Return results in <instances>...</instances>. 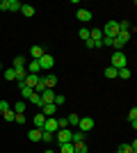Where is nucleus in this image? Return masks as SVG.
Instances as JSON below:
<instances>
[{
	"instance_id": "bb28decb",
	"label": "nucleus",
	"mask_w": 137,
	"mask_h": 153,
	"mask_svg": "<svg viewBox=\"0 0 137 153\" xmlns=\"http://www.w3.org/2000/svg\"><path fill=\"white\" fill-rule=\"evenodd\" d=\"M78 37L82 39V41H87V39H89V27H80V30H78Z\"/></svg>"
},
{
	"instance_id": "2eb2a0df",
	"label": "nucleus",
	"mask_w": 137,
	"mask_h": 153,
	"mask_svg": "<svg viewBox=\"0 0 137 153\" xmlns=\"http://www.w3.org/2000/svg\"><path fill=\"white\" fill-rule=\"evenodd\" d=\"M87 133H82V130H76V133H71V144H78V142H85Z\"/></svg>"
},
{
	"instance_id": "dca6fc26",
	"label": "nucleus",
	"mask_w": 137,
	"mask_h": 153,
	"mask_svg": "<svg viewBox=\"0 0 137 153\" xmlns=\"http://www.w3.org/2000/svg\"><path fill=\"white\" fill-rule=\"evenodd\" d=\"M39 71H41V66H39V59H32V62L27 64V73H34V76H39Z\"/></svg>"
},
{
	"instance_id": "f3484780",
	"label": "nucleus",
	"mask_w": 137,
	"mask_h": 153,
	"mask_svg": "<svg viewBox=\"0 0 137 153\" xmlns=\"http://www.w3.org/2000/svg\"><path fill=\"white\" fill-rule=\"evenodd\" d=\"M27 140L30 142H41V130L39 128H32V130L27 133Z\"/></svg>"
},
{
	"instance_id": "aec40b11",
	"label": "nucleus",
	"mask_w": 137,
	"mask_h": 153,
	"mask_svg": "<svg viewBox=\"0 0 137 153\" xmlns=\"http://www.w3.org/2000/svg\"><path fill=\"white\" fill-rule=\"evenodd\" d=\"M21 12H23V16L32 19V16H34V7L32 5H23V7H21Z\"/></svg>"
},
{
	"instance_id": "1a4fd4ad",
	"label": "nucleus",
	"mask_w": 137,
	"mask_h": 153,
	"mask_svg": "<svg viewBox=\"0 0 137 153\" xmlns=\"http://www.w3.org/2000/svg\"><path fill=\"white\" fill-rule=\"evenodd\" d=\"M41 114H44V117H55V114H57V105H55V103H46V105H41Z\"/></svg>"
},
{
	"instance_id": "ddd939ff",
	"label": "nucleus",
	"mask_w": 137,
	"mask_h": 153,
	"mask_svg": "<svg viewBox=\"0 0 137 153\" xmlns=\"http://www.w3.org/2000/svg\"><path fill=\"white\" fill-rule=\"evenodd\" d=\"M30 55H32V59H41L46 55V51L41 46H32V48H30Z\"/></svg>"
},
{
	"instance_id": "4468645a",
	"label": "nucleus",
	"mask_w": 137,
	"mask_h": 153,
	"mask_svg": "<svg viewBox=\"0 0 137 153\" xmlns=\"http://www.w3.org/2000/svg\"><path fill=\"white\" fill-rule=\"evenodd\" d=\"M19 89H21V96H23V98H30V96L34 94V91H32V87H27L25 82H19Z\"/></svg>"
},
{
	"instance_id": "58836bf2",
	"label": "nucleus",
	"mask_w": 137,
	"mask_h": 153,
	"mask_svg": "<svg viewBox=\"0 0 137 153\" xmlns=\"http://www.w3.org/2000/svg\"><path fill=\"white\" fill-rule=\"evenodd\" d=\"M0 71H2V64H0Z\"/></svg>"
},
{
	"instance_id": "0eeeda50",
	"label": "nucleus",
	"mask_w": 137,
	"mask_h": 153,
	"mask_svg": "<svg viewBox=\"0 0 137 153\" xmlns=\"http://www.w3.org/2000/svg\"><path fill=\"white\" fill-rule=\"evenodd\" d=\"M76 16H78V21H80V23H89V21L94 19L91 9H85V7H78V14H76Z\"/></svg>"
},
{
	"instance_id": "2f4dec72",
	"label": "nucleus",
	"mask_w": 137,
	"mask_h": 153,
	"mask_svg": "<svg viewBox=\"0 0 137 153\" xmlns=\"http://www.w3.org/2000/svg\"><path fill=\"white\" fill-rule=\"evenodd\" d=\"M5 80H16V73H14V69H7V71H5Z\"/></svg>"
},
{
	"instance_id": "423d86ee",
	"label": "nucleus",
	"mask_w": 137,
	"mask_h": 153,
	"mask_svg": "<svg viewBox=\"0 0 137 153\" xmlns=\"http://www.w3.org/2000/svg\"><path fill=\"white\" fill-rule=\"evenodd\" d=\"M41 130H46V133H57L59 130V126H57V119H55V117H46V123H44V128H41Z\"/></svg>"
},
{
	"instance_id": "7ed1b4c3",
	"label": "nucleus",
	"mask_w": 137,
	"mask_h": 153,
	"mask_svg": "<svg viewBox=\"0 0 137 153\" xmlns=\"http://www.w3.org/2000/svg\"><path fill=\"white\" fill-rule=\"evenodd\" d=\"M21 7H23V2H19V0H2L0 2L2 12H21Z\"/></svg>"
},
{
	"instance_id": "39448f33",
	"label": "nucleus",
	"mask_w": 137,
	"mask_h": 153,
	"mask_svg": "<svg viewBox=\"0 0 137 153\" xmlns=\"http://www.w3.org/2000/svg\"><path fill=\"white\" fill-rule=\"evenodd\" d=\"M94 119L91 117H80V121H78V130H82V133H89L91 128H94Z\"/></svg>"
},
{
	"instance_id": "a211bd4d",
	"label": "nucleus",
	"mask_w": 137,
	"mask_h": 153,
	"mask_svg": "<svg viewBox=\"0 0 137 153\" xmlns=\"http://www.w3.org/2000/svg\"><path fill=\"white\" fill-rule=\"evenodd\" d=\"M32 123H34V128H39V130H41V128H44V123H46V117L41 114V112H39V114H34Z\"/></svg>"
},
{
	"instance_id": "c756f323",
	"label": "nucleus",
	"mask_w": 137,
	"mask_h": 153,
	"mask_svg": "<svg viewBox=\"0 0 137 153\" xmlns=\"http://www.w3.org/2000/svg\"><path fill=\"white\" fill-rule=\"evenodd\" d=\"M59 153H73V144H59Z\"/></svg>"
},
{
	"instance_id": "c9c22d12",
	"label": "nucleus",
	"mask_w": 137,
	"mask_h": 153,
	"mask_svg": "<svg viewBox=\"0 0 137 153\" xmlns=\"http://www.w3.org/2000/svg\"><path fill=\"white\" fill-rule=\"evenodd\" d=\"M7 110H9V103H7V101H0V114H5Z\"/></svg>"
},
{
	"instance_id": "7c9ffc66",
	"label": "nucleus",
	"mask_w": 137,
	"mask_h": 153,
	"mask_svg": "<svg viewBox=\"0 0 137 153\" xmlns=\"http://www.w3.org/2000/svg\"><path fill=\"white\" fill-rule=\"evenodd\" d=\"M2 117H5V121H14V119H16V112H14V110L9 108V110H7V112H5Z\"/></svg>"
},
{
	"instance_id": "f257e3e1",
	"label": "nucleus",
	"mask_w": 137,
	"mask_h": 153,
	"mask_svg": "<svg viewBox=\"0 0 137 153\" xmlns=\"http://www.w3.org/2000/svg\"><path fill=\"white\" fill-rule=\"evenodd\" d=\"M110 66H112V69H126V66H128V62H126V55H124V53H121V51H114V53H112V59H110Z\"/></svg>"
},
{
	"instance_id": "5701e85b",
	"label": "nucleus",
	"mask_w": 137,
	"mask_h": 153,
	"mask_svg": "<svg viewBox=\"0 0 137 153\" xmlns=\"http://www.w3.org/2000/svg\"><path fill=\"white\" fill-rule=\"evenodd\" d=\"M73 153H87V144H85V142H78V144H73Z\"/></svg>"
},
{
	"instance_id": "9d476101",
	"label": "nucleus",
	"mask_w": 137,
	"mask_h": 153,
	"mask_svg": "<svg viewBox=\"0 0 137 153\" xmlns=\"http://www.w3.org/2000/svg\"><path fill=\"white\" fill-rule=\"evenodd\" d=\"M39 96H41V105H46V103H53V101H55V91H53V89H44Z\"/></svg>"
},
{
	"instance_id": "ea45409f",
	"label": "nucleus",
	"mask_w": 137,
	"mask_h": 153,
	"mask_svg": "<svg viewBox=\"0 0 137 153\" xmlns=\"http://www.w3.org/2000/svg\"><path fill=\"white\" fill-rule=\"evenodd\" d=\"M117 153H119V151H117Z\"/></svg>"
},
{
	"instance_id": "f704fd0d",
	"label": "nucleus",
	"mask_w": 137,
	"mask_h": 153,
	"mask_svg": "<svg viewBox=\"0 0 137 153\" xmlns=\"http://www.w3.org/2000/svg\"><path fill=\"white\" fill-rule=\"evenodd\" d=\"M128 121H130V123H133V121H137V108H133V110H130V114H128Z\"/></svg>"
},
{
	"instance_id": "c85d7f7f",
	"label": "nucleus",
	"mask_w": 137,
	"mask_h": 153,
	"mask_svg": "<svg viewBox=\"0 0 137 153\" xmlns=\"http://www.w3.org/2000/svg\"><path fill=\"white\" fill-rule=\"evenodd\" d=\"M55 140V135L53 133H46V130H41V142H46V144H48V142H53Z\"/></svg>"
},
{
	"instance_id": "412c9836",
	"label": "nucleus",
	"mask_w": 137,
	"mask_h": 153,
	"mask_svg": "<svg viewBox=\"0 0 137 153\" xmlns=\"http://www.w3.org/2000/svg\"><path fill=\"white\" fill-rule=\"evenodd\" d=\"M14 112H16V114H25V101H19L16 103V105H14Z\"/></svg>"
},
{
	"instance_id": "6ab92c4d",
	"label": "nucleus",
	"mask_w": 137,
	"mask_h": 153,
	"mask_svg": "<svg viewBox=\"0 0 137 153\" xmlns=\"http://www.w3.org/2000/svg\"><path fill=\"white\" fill-rule=\"evenodd\" d=\"M12 69H25V59H23V55L14 57V62H12Z\"/></svg>"
},
{
	"instance_id": "e433bc0d",
	"label": "nucleus",
	"mask_w": 137,
	"mask_h": 153,
	"mask_svg": "<svg viewBox=\"0 0 137 153\" xmlns=\"http://www.w3.org/2000/svg\"><path fill=\"white\" fill-rule=\"evenodd\" d=\"M16 123H21V126H25V114H16V119H14Z\"/></svg>"
},
{
	"instance_id": "f8f14e48",
	"label": "nucleus",
	"mask_w": 137,
	"mask_h": 153,
	"mask_svg": "<svg viewBox=\"0 0 137 153\" xmlns=\"http://www.w3.org/2000/svg\"><path fill=\"white\" fill-rule=\"evenodd\" d=\"M41 80H44L46 89H53V87L57 85V80H59V78H57V76H53V73H48V76H46V78H41Z\"/></svg>"
},
{
	"instance_id": "a878e982",
	"label": "nucleus",
	"mask_w": 137,
	"mask_h": 153,
	"mask_svg": "<svg viewBox=\"0 0 137 153\" xmlns=\"http://www.w3.org/2000/svg\"><path fill=\"white\" fill-rule=\"evenodd\" d=\"M66 121H69V126H76V128H78L80 117H78V114H69V117H66Z\"/></svg>"
},
{
	"instance_id": "f03ea898",
	"label": "nucleus",
	"mask_w": 137,
	"mask_h": 153,
	"mask_svg": "<svg viewBox=\"0 0 137 153\" xmlns=\"http://www.w3.org/2000/svg\"><path fill=\"white\" fill-rule=\"evenodd\" d=\"M101 32H103V37H110V39H114L119 34V23L117 21H107L103 27H101Z\"/></svg>"
},
{
	"instance_id": "72a5a7b5",
	"label": "nucleus",
	"mask_w": 137,
	"mask_h": 153,
	"mask_svg": "<svg viewBox=\"0 0 137 153\" xmlns=\"http://www.w3.org/2000/svg\"><path fill=\"white\" fill-rule=\"evenodd\" d=\"M57 126H59V128H69V121H66V117H57Z\"/></svg>"
},
{
	"instance_id": "9b49d317",
	"label": "nucleus",
	"mask_w": 137,
	"mask_h": 153,
	"mask_svg": "<svg viewBox=\"0 0 137 153\" xmlns=\"http://www.w3.org/2000/svg\"><path fill=\"white\" fill-rule=\"evenodd\" d=\"M39 82H41V76H34V73H27V76H25V85H27V87H32V89Z\"/></svg>"
},
{
	"instance_id": "20e7f679",
	"label": "nucleus",
	"mask_w": 137,
	"mask_h": 153,
	"mask_svg": "<svg viewBox=\"0 0 137 153\" xmlns=\"http://www.w3.org/2000/svg\"><path fill=\"white\" fill-rule=\"evenodd\" d=\"M71 128H59L57 133H55V140L59 142V144H69V142H71Z\"/></svg>"
},
{
	"instance_id": "4c0bfd02",
	"label": "nucleus",
	"mask_w": 137,
	"mask_h": 153,
	"mask_svg": "<svg viewBox=\"0 0 137 153\" xmlns=\"http://www.w3.org/2000/svg\"><path fill=\"white\" fill-rule=\"evenodd\" d=\"M44 153H55V151H53V149H46V151Z\"/></svg>"
},
{
	"instance_id": "cd10ccee",
	"label": "nucleus",
	"mask_w": 137,
	"mask_h": 153,
	"mask_svg": "<svg viewBox=\"0 0 137 153\" xmlns=\"http://www.w3.org/2000/svg\"><path fill=\"white\" fill-rule=\"evenodd\" d=\"M53 103H55L57 108H62V105L66 103V96H62V94H55V101H53Z\"/></svg>"
},
{
	"instance_id": "473e14b6",
	"label": "nucleus",
	"mask_w": 137,
	"mask_h": 153,
	"mask_svg": "<svg viewBox=\"0 0 137 153\" xmlns=\"http://www.w3.org/2000/svg\"><path fill=\"white\" fill-rule=\"evenodd\" d=\"M30 103H34V105H39V108H41V96L39 94H32V96H30Z\"/></svg>"
},
{
	"instance_id": "4be33fe9",
	"label": "nucleus",
	"mask_w": 137,
	"mask_h": 153,
	"mask_svg": "<svg viewBox=\"0 0 137 153\" xmlns=\"http://www.w3.org/2000/svg\"><path fill=\"white\" fill-rule=\"evenodd\" d=\"M130 76H133V73H130V69H128V66H126V69H119V71H117V78H124V80H128Z\"/></svg>"
},
{
	"instance_id": "b1692460",
	"label": "nucleus",
	"mask_w": 137,
	"mask_h": 153,
	"mask_svg": "<svg viewBox=\"0 0 137 153\" xmlns=\"http://www.w3.org/2000/svg\"><path fill=\"white\" fill-rule=\"evenodd\" d=\"M119 153H137V149H133L130 144H121V146H119Z\"/></svg>"
},
{
	"instance_id": "6e6552de",
	"label": "nucleus",
	"mask_w": 137,
	"mask_h": 153,
	"mask_svg": "<svg viewBox=\"0 0 137 153\" xmlns=\"http://www.w3.org/2000/svg\"><path fill=\"white\" fill-rule=\"evenodd\" d=\"M39 66H41V69H46V71H50L53 66H55V57H53V55H48V53H46L44 57L39 59Z\"/></svg>"
},
{
	"instance_id": "393cba45",
	"label": "nucleus",
	"mask_w": 137,
	"mask_h": 153,
	"mask_svg": "<svg viewBox=\"0 0 137 153\" xmlns=\"http://www.w3.org/2000/svg\"><path fill=\"white\" fill-rule=\"evenodd\" d=\"M105 78H110V80H117V69L107 66V69H105Z\"/></svg>"
}]
</instances>
